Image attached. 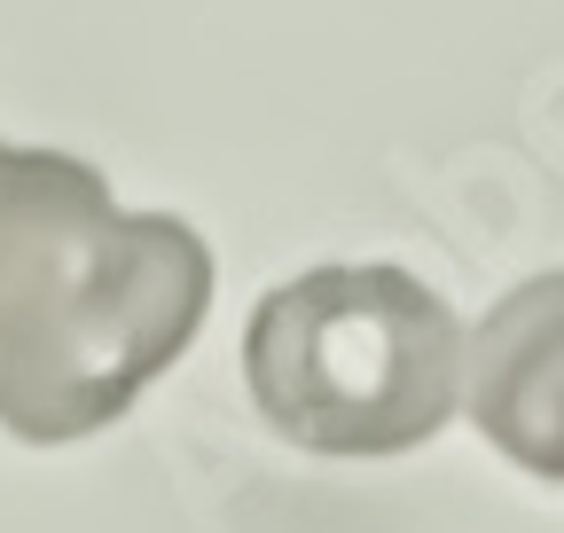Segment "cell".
<instances>
[{
	"label": "cell",
	"instance_id": "3",
	"mask_svg": "<svg viewBox=\"0 0 564 533\" xmlns=\"http://www.w3.org/2000/svg\"><path fill=\"white\" fill-rule=\"evenodd\" d=\"M470 424L518 471L564 487V266L518 283L470 329Z\"/></svg>",
	"mask_w": 564,
	"mask_h": 533
},
{
	"label": "cell",
	"instance_id": "4",
	"mask_svg": "<svg viewBox=\"0 0 564 533\" xmlns=\"http://www.w3.org/2000/svg\"><path fill=\"white\" fill-rule=\"evenodd\" d=\"M118 196L87 157L0 142V329L32 322L110 236Z\"/></svg>",
	"mask_w": 564,
	"mask_h": 533
},
{
	"label": "cell",
	"instance_id": "1",
	"mask_svg": "<svg viewBox=\"0 0 564 533\" xmlns=\"http://www.w3.org/2000/svg\"><path fill=\"white\" fill-rule=\"evenodd\" d=\"M470 346L440 291L408 266H314L274 283L243 329L259 416L306 455H408L463 392Z\"/></svg>",
	"mask_w": 564,
	"mask_h": 533
},
{
	"label": "cell",
	"instance_id": "2",
	"mask_svg": "<svg viewBox=\"0 0 564 533\" xmlns=\"http://www.w3.org/2000/svg\"><path fill=\"white\" fill-rule=\"evenodd\" d=\"M212 306V251L173 213H118L32 322L0 329V424L24 447H70L118 424L173 369Z\"/></svg>",
	"mask_w": 564,
	"mask_h": 533
}]
</instances>
